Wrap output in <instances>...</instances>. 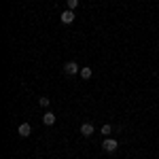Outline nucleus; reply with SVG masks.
Wrapping results in <instances>:
<instances>
[{
    "label": "nucleus",
    "instance_id": "5",
    "mask_svg": "<svg viewBox=\"0 0 159 159\" xmlns=\"http://www.w3.org/2000/svg\"><path fill=\"white\" fill-rule=\"evenodd\" d=\"M93 132H96V127H93L91 123H83V125H81V134L85 136V138H89V136H93Z\"/></svg>",
    "mask_w": 159,
    "mask_h": 159
},
{
    "label": "nucleus",
    "instance_id": "8",
    "mask_svg": "<svg viewBox=\"0 0 159 159\" xmlns=\"http://www.w3.org/2000/svg\"><path fill=\"white\" fill-rule=\"evenodd\" d=\"M100 134H102V136H106V138H108V136L112 134V125H108V123H106V125H102V129H100Z\"/></svg>",
    "mask_w": 159,
    "mask_h": 159
},
{
    "label": "nucleus",
    "instance_id": "4",
    "mask_svg": "<svg viewBox=\"0 0 159 159\" xmlns=\"http://www.w3.org/2000/svg\"><path fill=\"white\" fill-rule=\"evenodd\" d=\"M74 17H76V15H74V11H70V9H68V11H64V13L60 15L61 24H72V21H74Z\"/></svg>",
    "mask_w": 159,
    "mask_h": 159
},
{
    "label": "nucleus",
    "instance_id": "9",
    "mask_svg": "<svg viewBox=\"0 0 159 159\" xmlns=\"http://www.w3.org/2000/svg\"><path fill=\"white\" fill-rule=\"evenodd\" d=\"M38 104H40L43 108H49V104H51V98H38Z\"/></svg>",
    "mask_w": 159,
    "mask_h": 159
},
{
    "label": "nucleus",
    "instance_id": "7",
    "mask_svg": "<svg viewBox=\"0 0 159 159\" xmlns=\"http://www.w3.org/2000/svg\"><path fill=\"white\" fill-rule=\"evenodd\" d=\"M91 68H89V66H85V68H81V79H85V81H89V79H91Z\"/></svg>",
    "mask_w": 159,
    "mask_h": 159
},
{
    "label": "nucleus",
    "instance_id": "2",
    "mask_svg": "<svg viewBox=\"0 0 159 159\" xmlns=\"http://www.w3.org/2000/svg\"><path fill=\"white\" fill-rule=\"evenodd\" d=\"M76 72H81V68H79V64H76V61H66V64H64V74L74 76Z\"/></svg>",
    "mask_w": 159,
    "mask_h": 159
},
{
    "label": "nucleus",
    "instance_id": "1",
    "mask_svg": "<svg viewBox=\"0 0 159 159\" xmlns=\"http://www.w3.org/2000/svg\"><path fill=\"white\" fill-rule=\"evenodd\" d=\"M102 148H104L108 155H115V153H117V148H119V142H117L115 138H106V140L102 142Z\"/></svg>",
    "mask_w": 159,
    "mask_h": 159
},
{
    "label": "nucleus",
    "instance_id": "3",
    "mask_svg": "<svg viewBox=\"0 0 159 159\" xmlns=\"http://www.w3.org/2000/svg\"><path fill=\"white\" fill-rule=\"evenodd\" d=\"M17 134L21 136V138H30V134H32V125H30V123H21V125L17 127Z\"/></svg>",
    "mask_w": 159,
    "mask_h": 159
},
{
    "label": "nucleus",
    "instance_id": "10",
    "mask_svg": "<svg viewBox=\"0 0 159 159\" xmlns=\"http://www.w3.org/2000/svg\"><path fill=\"white\" fill-rule=\"evenodd\" d=\"M79 2H81V0H68V9H70V11H74V9L79 7Z\"/></svg>",
    "mask_w": 159,
    "mask_h": 159
},
{
    "label": "nucleus",
    "instance_id": "6",
    "mask_svg": "<svg viewBox=\"0 0 159 159\" xmlns=\"http://www.w3.org/2000/svg\"><path fill=\"white\" fill-rule=\"evenodd\" d=\"M43 123H45V125H47V127H49V125H53V123H55V115H53V112H49V110H47V112H45V115H43Z\"/></svg>",
    "mask_w": 159,
    "mask_h": 159
}]
</instances>
